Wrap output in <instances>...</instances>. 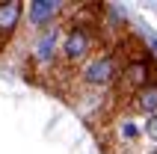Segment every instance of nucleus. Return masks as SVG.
<instances>
[{
	"mask_svg": "<svg viewBox=\"0 0 157 154\" xmlns=\"http://www.w3.org/2000/svg\"><path fill=\"white\" fill-rule=\"evenodd\" d=\"M142 133H145V142H148L151 148H157V113L142 121Z\"/></svg>",
	"mask_w": 157,
	"mask_h": 154,
	"instance_id": "nucleus-8",
	"label": "nucleus"
},
{
	"mask_svg": "<svg viewBox=\"0 0 157 154\" xmlns=\"http://www.w3.org/2000/svg\"><path fill=\"white\" fill-rule=\"evenodd\" d=\"M95 27H98L95 21H80V18L65 27V36H62V65L68 68V74L98 53L95 51V42H98Z\"/></svg>",
	"mask_w": 157,
	"mask_h": 154,
	"instance_id": "nucleus-1",
	"label": "nucleus"
},
{
	"mask_svg": "<svg viewBox=\"0 0 157 154\" xmlns=\"http://www.w3.org/2000/svg\"><path fill=\"white\" fill-rule=\"evenodd\" d=\"M131 110L136 113V116H142V119H148V116L157 113V80H151L145 89H140V92L131 98Z\"/></svg>",
	"mask_w": 157,
	"mask_h": 154,
	"instance_id": "nucleus-7",
	"label": "nucleus"
},
{
	"mask_svg": "<svg viewBox=\"0 0 157 154\" xmlns=\"http://www.w3.org/2000/svg\"><path fill=\"white\" fill-rule=\"evenodd\" d=\"M151 80H154L151 62L145 60V56H133V60L122 62V74H119V80H116V92L133 98V95L140 92V89H145Z\"/></svg>",
	"mask_w": 157,
	"mask_h": 154,
	"instance_id": "nucleus-4",
	"label": "nucleus"
},
{
	"mask_svg": "<svg viewBox=\"0 0 157 154\" xmlns=\"http://www.w3.org/2000/svg\"><path fill=\"white\" fill-rule=\"evenodd\" d=\"M21 18H24V3H18V0L0 3V48H3V42L18 30Z\"/></svg>",
	"mask_w": 157,
	"mask_h": 154,
	"instance_id": "nucleus-6",
	"label": "nucleus"
},
{
	"mask_svg": "<svg viewBox=\"0 0 157 154\" xmlns=\"http://www.w3.org/2000/svg\"><path fill=\"white\" fill-rule=\"evenodd\" d=\"M62 15H68V9L62 6V3H53V0H36V3H30L27 21H30V27H36V30H44V27L56 24Z\"/></svg>",
	"mask_w": 157,
	"mask_h": 154,
	"instance_id": "nucleus-5",
	"label": "nucleus"
},
{
	"mask_svg": "<svg viewBox=\"0 0 157 154\" xmlns=\"http://www.w3.org/2000/svg\"><path fill=\"white\" fill-rule=\"evenodd\" d=\"M122 62L119 60V51H98L92 60H86L74 74H77V83L92 89V92H104L110 86H116L119 74H122Z\"/></svg>",
	"mask_w": 157,
	"mask_h": 154,
	"instance_id": "nucleus-2",
	"label": "nucleus"
},
{
	"mask_svg": "<svg viewBox=\"0 0 157 154\" xmlns=\"http://www.w3.org/2000/svg\"><path fill=\"white\" fill-rule=\"evenodd\" d=\"M62 36H65V27L62 21L39 30L30 44V65H33V74H53L56 62L62 60Z\"/></svg>",
	"mask_w": 157,
	"mask_h": 154,
	"instance_id": "nucleus-3",
	"label": "nucleus"
}]
</instances>
